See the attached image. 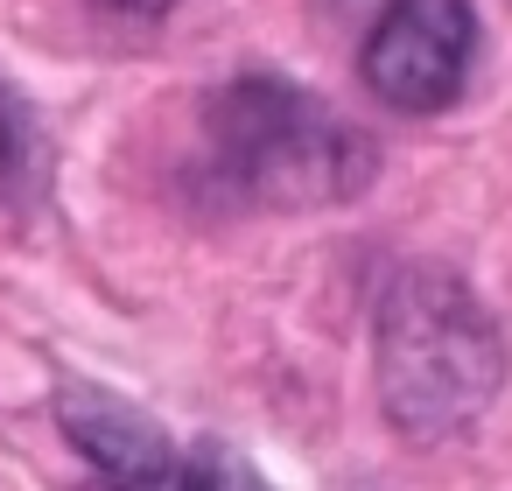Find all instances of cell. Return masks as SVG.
Returning a JSON list of instances; mask_svg holds the SVG:
<instances>
[{
    "label": "cell",
    "mask_w": 512,
    "mask_h": 491,
    "mask_svg": "<svg viewBox=\"0 0 512 491\" xmlns=\"http://www.w3.org/2000/svg\"><path fill=\"white\" fill-rule=\"evenodd\" d=\"M505 386L491 309L442 267H407L379 302V407L407 442L463 435Z\"/></svg>",
    "instance_id": "1"
},
{
    "label": "cell",
    "mask_w": 512,
    "mask_h": 491,
    "mask_svg": "<svg viewBox=\"0 0 512 491\" xmlns=\"http://www.w3.org/2000/svg\"><path fill=\"white\" fill-rule=\"evenodd\" d=\"M211 134V162L218 176L274 211H316L337 204L351 190H365L372 176V141L330 113L316 92L281 85V78H239L211 99L204 113Z\"/></svg>",
    "instance_id": "2"
},
{
    "label": "cell",
    "mask_w": 512,
    "mask_h": 491,
    "mask_svg": "<svg viewBox=\"0 0 512 491\" xmlns=\"http://www.w3.org/2000/svg\"><path fill=\"white\" fill-rule=\"evenodd\" d=\"M470 50H477L470 0H386L358 71L393 113H442L470 78Z\"/></svg>",
    "instance_id": "3"
},
{
    "label": "cell",
    "mask_w": 512,
    "mask_h": 491,
    "mask_svg": "<svg viewBox=\"0 0 512 491\" xmlns=\"http://www.w3.org/2000/svg\"><path fill=\"white\" fill-rule=\"evenodd\" d=\"M57 421H64V435L99 463V477L183 484V470H176L162 428H155L141 407H127V400H113V393H99V386H64V393H57Z\"/></svg>",
    "instance_id": "4"
},
{
    "label": "cell",
    "mask_w": 512,
    "mask_h": 491,
    "mask_svg": "<svg viewBox=\"0 0 512 491\" xmlns=\"http://www.w3.org/2000/svg\"><path fill=\"white\" fill-rule=\"evenodd\" d=\"M183 491H267V484L253 477V463H246V456H232V449L204 442V449L183 463Z\"/></svg>",
    "instance_id": "5"
},
{
    "label": "cell",
    "mask_w": 512,
    "mask_h": 491,
    "mask_svg": "<svg viewBox=\"0 0 512 491\" xmlns=\"http://www.w3.org/2000/svg\"><path fill=\"white\" fill-rule=\"evenodd\" d=\"M85 8L106 15V22H134V29H141V22H162L176 0H85Z\"/></svg>",
    "instance_id": "6"
},
{
    "label": "cell",
    "mask_w": 512,
    "mask_h": 491,
    "mask_svg": "<svg viewBox=\"0 0 512 491\" xmlns=\"http://www.w3.org/2000/svg\"><path fill=\"white\" fill-rule=\"evenodd\" d=\"M85 491H183V484H127V477H92Z\"/></svg>",
    "instance_id": "7"
}]
</instances>
